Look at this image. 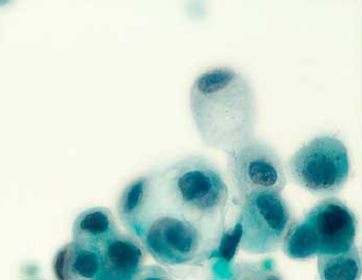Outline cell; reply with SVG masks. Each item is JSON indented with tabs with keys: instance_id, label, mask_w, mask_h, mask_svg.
<instances>
[{
	"instance_id": "6da1fadb",
	"label": "cell",
	"mask_w": 362,
	"mask_h": 280,
	"mask_svg": "<svg viewBox=\"0 0 362 280\" xmlns=\"http://www.w3.org/2000/svg\"><path fill=\"white\" fill-rule=\"evenodd\" d=\"M189 106L203 143L225 151L252 138L256 98L250 81L230 67L201 74L189 93Z\"/></svg>"
},
{
	"instance_id": "7a4b0ae2",
	"label": "cell",
	"mask_w": 362,
	"mask_h": 280,
	"mask_svg": "<svg viewBox=\"0 0 362 280\" xmlns=\"http://www.w3.org/2000/svg\"><path fill=\"white\" fill-rule=\"evenodd\" d=\"M287 170L297 185L312 194H337L346 185L350 174L347 148L335 136H318L292 156Z\"/></svg>"
},
{
	"instance_id": "3957f363",
	"label": "cell",
	"mask_w": 362,
	"mask_h": 280,
	"mask_svg": "<svg viewBox=\"0 0 362 280\" xmlns=\"http://www.w3.org/2000/svg\"><path fill=\"white\" fill-rule=\"evenodd\" d=\"M168 192L198 217L221 211L228 199L222 174L205 158L191 156L158 172Z\"/></svg>"
},
{
	"instance_id": "277c9868",
	"label": "cell",
	"mask_w": 362,
	"mask_h": 280,
	"mask_svg": "<svg viewBox=\"0 0 362 280\" xmlns=\"http://www.w3.org/2000/svg\"><path fill=\"white\" fill-rule=\"evenodd\" d=\"M239 212V244L243 252H276L291 226L289 206L281 194L260 192L243 199Z\"/></svg>"
},
{
	"instance_id": "5b68a950",
	"label": "cell",
	"mask_w": 362,
	"mask_h": 280,
	"mask_svg": "<svg viewBox=\"0 0 362 280\" xmlns=\"http://www.w3.org/2000/svg\"><path fill=\"white\" fill-rule=\"evenodd\" d=\"M227 153L228 177L241 201L260 192L281 194L287 185L281 158L267 143L251 138Z\"/></svg>"
},
{
	"instance_id": "8992f818",
	"label": "cell",
	"mask_w": 362,
	"mask_h": 280,
	"mask_svg": "<svg viewBox=\"0 0 362 280\" xmlns=\"http://www.w3.org/2000/svg\"><path fill=\"white\" fill-rule=\"evenodd\" d=\"M158 263L168 267L195 264L203 255L204 237L193 223L169 216H154L133 235Z\"/></svg>"
},
{
	"instance_id": "52a82bcc",
	"label": "cell",
	"mask_w": 362,
	"mask_h": 280,
	"mask_svg": "<svg viewBox=\"0 0 362 280\" xmlns=\"http://www.w3.org/2000/svg\"><path fill=\"white\" fill-rule=\"evenodd\" d=\"M317 243L319 255H337L355 245L356 217L348 206L337 198L320 202L305 217Z\"/></svg>"
},
{
	"instance_id": "ba28073f",
	"label": "cell",
	"mask_w": 362,
	"mask_h": 280,
	"mask_svg": "<svg viewBox=\"0 0 362 280\" xmlns=\"http://www.w3.org/2000/svg\"><path fill=\"white\" fill-rule=\"evenodd\" d=\"M100 259L105 276L134 280L144 264L145 250L137 239L119 233L103 246Z\"/></svg>"
},
{
	"instance_id": "9c48e42d",
	"label": "cell",
	"mask_w": 362,
	"mask_h": 280,
	"mask_svg": "<svg viewBox=\"0 0 362 280\" xmlns=\"http://www.w3.org/2000/svg\"><path fill=\"white\" fill-rule=\"evenodd\" d=\"M53 272L57 280H95L102 274L100 250L71 241L55 255Z\"/></svg>"
},
{
	"instance_id": "30bf717a",
	"label": "cell",
	"mask_w": 362,
	"mask_h": 280,
	"mask_svg": "<svg viewBox=\"0 0 362 280\" xmlns=\"http://www.w3.org/2000/svg\"><path fill=\"white\" fill-rule=\"evenodd\" d=\"M119 234L115 218L111 210L105 207H95L85 210L78 215L71 228L73 242L100 250L103 246Z\"/></svg>"
},
{
	"instance_id": "8fae6325",
	"label": "cell",
	"mask_w": 362,
	"mask_h": 280,
	"mask_svg": "<svg viewBox=\"0 0 362 280\" xmlns=\"http://www.w3.org/2000/svg\"><path fill=\"white\" fill-rule=\"evenodd\" d=\"M318 257V272L321 280L361 279V257L356 246L341 254Z\"/></svg>"
},
{
	"instance_id": "7c38bea8",
	"label": "cell",
	"mask_w": 362,
	"mask_h": 280,
	"mask_svg": "<svg viewBox=\"0 0 362 280\" xmlns=\"http://www.w3.org/2000/svg\"><path fill=\"white\" fill-rule=\"evenodd\" d=\"M284 252L293 259H310L319 255L314 231L308 221L293 223L283 242Z\"/></svg>"
},
{
	"instance_id": "4fadbf2b",
	"label": "cell",
	"mask_w": 362,
	"mask_h": 280,
	"mask_svg": "<svg viewBox=\"0 0 362 280\" xmlns=\"http://www.w3.org/2000/svg\"><path fill=\"white\" fill-rule=\"evenodd\" d=\"M226 280H284L272 259L258 262H240L232 267Z\"/></svg>"
},
{
	"instance_id": "5bb4252c",
	"label": "cell",
	"mask_w": 362,
	"mask_h": 280,
	"mask_svg": "<svg viewBox=\"0 0 362 280\" xmlns=\"http://www.w3.org/2000/svg\"><path fill=\"white\" fill-rule=\"evenodd\" d=\"M134 280H174L173 277L160 266H143Z\"/></svg>"
},
{
	"instance_id": "9a60e30c",
	"label": "cell",
	"mask_w": 362,
	"mask_h": 280,
	"mask_svg": "<svg viewBox=\"0 0 362 280\" xmlns=\"http://www.w3.org/2000/svg\"><path fill=\"white\" fill-rule=\"evenodd\" d=\"M95 280H114L112 279H109V277L105 276V275L100 274V276L98 277V279H95Z\"/></svg>"
},
{
	"instance_id": "2e32d148",
	"label": "cell",
	"mask_w": 362,
	"mask_h": 280,
	"mask_svg": "<svg viewBox=\"0 0 362 280\" xmlns=\"http://www.w3.org/2000/svg\"><path fill=\"white\" fill-rule=\"evenodd\" d=\"M28 280H39V279H28Z\"/></svg>"
}]
</instances>
